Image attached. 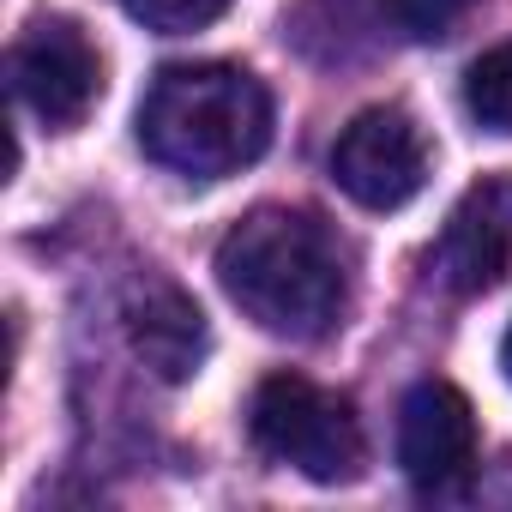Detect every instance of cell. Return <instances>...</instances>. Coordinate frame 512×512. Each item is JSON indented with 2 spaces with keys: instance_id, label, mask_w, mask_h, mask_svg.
<instances>
[{
  "instance_id": "obj_9",
  "label": "cell",
  "mask_w": 512,
  "mask_h": 512,
  "mask_svg": "<svg viewBox=\"0 0 512 512\" xmlns=\"http://www.w3.org/2000/svg\"><path fill=\"white\" fill-rule=\"evenodd\" d=\"M464 109L482 133H512V43H494L464 73Z\"/></svg>"
},
{
  "instance_id": "obj_7",
  "label": "cell",
  "mask_w": 512,
  "mask_h": 512,
  "mask_svg": "<svg viewBox=\"0 0 512 512\" xmlns=\"http://www.w3.org/2000/svg\"><path fill=\"white\" fill-rule=\"evenodd\" d=\"M398 464L416 488H458L476 464V410L452 380H422L398 404Z\"/></svg>"
},
{
  "instance_id": "obj_3",
  "label": "cell",
  "mask_w": 512,
  "mask_h": 512,
  "mask_svg": "<svg viewBox=\"0 0 512 512\" xmlns=\"http://www.w3.org/2000/svg\"><path fill=\"white\" fill-rule=\"evenodd\" d=\"M247 434L272 464H290L326 488L356 482L368 464V440L350 398L314 386L308 374H266L247 404Z\"/></svg>"
},
{
  "instance_id": "obj_1",
  "label": "cell",
  "mask_w": 512,
  "mask_h": 512,
  "mask_svg": "<svg viewBox=\"0 0 512 512\" xmlns=\"http://www.w3.org/2000/svg\"><path fill=\"white\" fill-rule=\"evenodd\" d=\"M217 284L223 296L272 338H326L344 314L350 272L338 235L290 205L247 211L217 241Z\"/></svg>"
},
{
  "instance_id": "obj_2",
  "label": "cell",
  "mask_w": 512,
  "mask_h": 512,
  "mask_svg": "<svg viewBox=\"0 0 512 512\" xmlns=\"http://www.w3.org/2000/svg\"><path fill=\"white\" fill-rule=\"evenodd\" d=\"M139 145L187 181H223L272 145V91L229 61L163 67L139 97Z\"/></svg>"
},
{
  "instance_id": "obj_12",
  "label": "cell",
  "mask_w": 512,
  "mask_h": 512,
  "mask_svg": "<svg viewBox=\"0 0 512 512\" xmlns=\"http://www.w3.org/2000/svg\"><path fill=\"white\" fill-rule=\"evenodd\" d=\"M500 368H506V380H512V332L500 338Z\"/></svg>"
},
{
  "instance_id": "obj_4",
  "label": "cell",
  "mask_w": 512,
  "mask_h": 512,
  "mask_svg": "<svg viewBox=\"0 0 512 512\" xmlns=\"http://www.w3.org/2000/svg\"><path fill=\"white\" fill-rule=\"evenodd\" d=\"M332 181L362 205V211H398L422 193L428 181V145L422 127L404 109H362L338 145H332Z\"/></svg>"
},
{
  "instance_id": "obj_6",
  "label": "cell",
  "mask_w": 512,
  "mask_h": 512,
  "mask_svg": "<svg viewBox=\"0 0 512 512\" xmlns=\"http://www.w3.org/2000/svg\"><path fill=\"white\" fill-rule=\"evenodd\" d=\"M434 278L452 296H488L512 284V175H488L452 205L434 241Z\"/></svg>"
},
{
  "instance_id": "obj_11",
  "label": "cell",
  "mask_w": 512,
  "mask_h": 512,
  "mask_svg": "<svg viewBox=\"0 0 512 512\" xmlns=\"http://www.w3.org/2000/svg\"><path fill=\"white\" fill-rule=\"evenodd\" d=\"M470 7L476 0H386L398 37H410V43H446L470 19Z\"/></svg>"
},
{
  "instance_id": "obj_10",
  "label": "cell",
  "mask_w": 512,
  "mask_h": 512,
  "mask_svg": "<svg viewBox=\"0 0 512 512\" xmlns=\"http://www.w3.org/2000/svg\"><path fill=\"white\" fill-rule=\"evenodd\" d=\"M121 13L139 19L145 31H163V37H187V31H205L229 13V0H121Z\"/></svg>"
},
{
  "instance_id": "obj_5",
  "label": "cell",
  "mask_w": 512,
  "mask_h": 512,
  "mask_svg": "<svg viewBox=\"0 0 512 512\" xmlns=\"http://www.w3.org/2000/svg\"><path fill=\"white\" fill-rule=\"evenodd\" d=\"M7 73H13L19 103H25L43 127H55V133L79 127V121L91 115L97 91H103V61H97L91 37H85L79 25H67V19L31 25V31L13 43Z\"/></svg>"
},
{
  "instance_id": "obj_8",
  "label": "cell",
  "mask_w": 512,
  "mask_h": 512,
  "mask_svg": "<svg viewBox=\"0 0 512 512\" xmlns=\"http://www.w3.org/2000/svg\"><path fill=\"white\" fill-rule=\"evenodd\" d=\"M121 320H127V344H133V356H139L157 380L175 386V380H193V374H199L211 338H205V314L193 308V296H187L181 284H169V278H145V284H133Z\"/></svg>"
}]
</instances>
